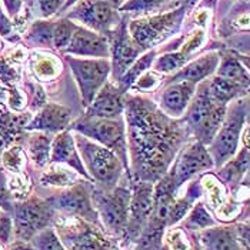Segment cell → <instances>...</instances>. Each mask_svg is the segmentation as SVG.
<instances>
[{
  "instance_id": "8fae6325",
  "label": "cell",
  "mask_w": 250,
  "mask_h": 250,
  "mask_svg": "<svg viewBox=\"0 0 250 250\" xmlns=\"http://www.w3.org/2000/svg\"><path fill=\"white\" fill-rule=\"evenodd\" d=\"M213 166L214 163H213L212 156L209 153V150L205 147V145L200 142H194L192 145H189L183 150V153L180 154V157L174 163L170 174L173 177L176 186L179 188L188 180L193 179L196 174L210 170Z\"/></svg>"
},
{
  "instance_id": "e575fe53",
  "label": "cell",
  "mask_w": 250,
  "mask_h": 250,
  "mask_svg": "<svg viewBox=\"0 0 250 250\" xmlns=\"http://www.w3.org/2000/svg\"><path fill=\"white\" fill-rule=\"evenodd\" d=\"M35 246L38 250H66L60 243L56 233L52 229H44L35 236Z\"/></svg>"
},
{
  "instance_id": "277c9868",
  "label": "cell",
  "mask_w": 250,
  "mask_h": 250,
  "mask_svg": "<svg viewBox=\"0 0 250 250\" xmlns=\"http://www.w3.org/2000/svg\"><path fill=\"white\" fill-rule=\"evenodd\" d=\"M248 99H239L231 104L229 112L226 110L223 123L213 137L209 150L216 166H223L236 153L240 142V133L248 117Z\"/></svg>"
},
{
  "instance_id": "f35d334b",
  "label": "cell",
  "mask_w": 250,
  "mask_h": 250,
  "mask_svg": "<svg viewBox=\"0 0 250 250\" xmlns=\"http://www.w3.org/2000/svg\"><path fill=\"white\" fill-rule=\"evenodd\" d=\"M159 76L153 73V72H145L142 76L139 77L137 80L135 82V84L132 87L135 89H139L140 92H150L157 87L159 84Z\"/></svg>"
},
{
  "instance_id": "44dd1931",
  "label": "cell",
  "mask_w": 250,
  "mask_h": 250,
  "mask_svg": "<svg viewBox=\"0 0 250 250\" xmlns=\"http://www.w3.org/2000/svg\"><path fill=\"white\" fill-rule=\"evenodd\" d=\"M200 242L205 250H237L236 236L230 228L206 229L200 233Z\"/></svg>"
},
{
  "instance_id": "d4e9b609",
  "label": "cell",
  "mask_w": 250,
  "mask_h": 250,
  "mask_svg": "<svg viewBox=\"0 0 250 250\" xmlns=\"http://www.w3.org/2000/svg\"><path fill=\"white\" fill-rule=\"evenodd\" d=\"M220 60H222V63L217 69V76L229 79V80H233V82L240 83L248 87L249 75H248V70L245 69V66L242 64V62L230 53L223 55Z\"/></svg>"
},
{
  "instance_id": "d6a6232c",
  "label": "cell",
  "mask_w": 250,
  "mask_h": 250,
  "mask_svg": "<svg viewBox=\"0 0 250 250\" xmlns=\"http://www.w3.org/2000/svg\"><path fill=\"white\" fill-rule=\"evenodd\" d=\"M1 163L10 173H20L26 163V154L19 146H12L1 153Z\"/></svg>"
},
{
  "instance_id": "f546056e",
  "label": "cell",
  "mask_w": 250,
  "mask_h": 250,
  "mask_svg": "<svg viewBox=\"0 0 250 250\" xmlns=\"http://www.w3.org/2000/svg\"><path fill=\"white\" fill-rule=\"evenodd\" d=\"M248 167H249V150L246 146L236 159L229 162L228 167L222 172V176L225 177L226 182L237 183L242 179V176L246 173Z\"/></svg>"
},
{
  "instance_id": "4dcf8cb0",
  "label": "cell",
  "mask_w": 250,
  "mask_h": 250,
  "mask_svg": "<svg viewBox=\"0 0 250 250\" xmlns=\"http://www.w3.org/2000/svg\"><path fill=\"white\" fill-rule=\"evenodd\" d=\"M189 58L186 55H183L182 52H170L160 58L154 59L153 67L159 73H170V72L180 70L186 64Z\"/></svg>"
},
{
  "instance_id": "9c48e42d",
  "label": "cell",
  "mask_w": 250,
  "mask_h": 250,
  "mask_svg": "<svg viewBox=\"0 0 250 250\" xmlns=\"http://www.w3.org/2000/svg\"><path fill=\"white\" fill-rule=\"evenodd\" d=\"M50 219L52 206L36 197L15 206V229L21 240H29L44 230Z\"/></svg>"
},
{
  "instance_id": "3957f363",
  "label": "cell",
  "mask_w": 250,
  "mask_h": 250,
  "mask_svg": "<svg viewBox=\"0 0 250 250\" xmlns=\"http://www.w3.org/2000/svg\"><path fill=\"white\" fill-rule=\"evenodd\" d=\"M188 9L189 7L182 4L179 9L169 10L162 15L133 20L129 24V35L142 52L146 49L150 50V47L173 36L179 30Z\"/></svg>"
},
{
  "instance_id": "ac0fdd59",
  "label": "cell",
  "mask_w": 250,
  "mask_h": 250,
  "mask_svg": "<svg viewBox=\"0 0 250 250\" xmlns=\"http://www.w3.org/2000/svg\"><path fill=\"white\" fill-rule=\"evenodd\" d=\"M50 160L59 165L64 163L73 167L77 173L83 174L86 179H90L82 162V157L77 153L75 140L70 132H62L55 137V140L52 142V149H50Z\"/></svg>"
},
{
  "instance_id": "ba28073f",
  "label": "cell",
  "mask_w": 250,
  "mask_h": 250,
  "mask_svg": "<svg viewBox=\"0 0 250 250\" xmlns=\"http://www.w3.org/2000/svg\"><path fill=\"white\" fill-rule=\"evenodd\" d=\"M130 192L125 188H116L104 192H93V203L100 213L107 229L116 231L126 230L129 220Z\"/></svg>"
},
{
  "instance_id": "f1b7e54d",
  "label": "cell",
  "mask_w": 250,
  "mask_h": 250,
  "mask_svg": "<svg viewBox=\"0 0 250 250\" xmlns=\"http://www.w3.org/2000/svg\"><path fill=\"white\" fill-rule=\"evenodd\" d=\"M76 180V174L72 170L59 166H52L47 172L42 174V185L44 186H58V188H63V186H69L73 185V182Z\"/></svg>"
},
{
  "instance_id": "5b68a950",
  "label": "cell",
  "mask_w": 250,
  "mask_h": 250,
  "mask_svg": "<svg viewBox=\"0 0 250 250\" xmlns=\"http://www.w3.org/2000/svg\"><path fill=\"white\" fill-rule=\"evenodd\" d=\"M72 129L79 135L86 136L99 145L110 149L127 166V140L126 127L122 120L84 116L72 125Z\"/></svg>"
},
{
  "instance_id": "ffe728a7",
  "label": "cell",
  "mask_w": 250,
  "mask_h": 250,
  "mask_svg": "<svg viewBox=\"0 0 250 250\" xmlns=\"http://www.w3.org/2000/svg\"><path fill=\"white\" fill-rule=\"evenodd\" d=\"M219 62H220V55L216 52H209V53L203 55L202 58L193 60L192 63H189L183 69H180V72H177L172 77V80L173 82H189L193 84L200 83L217 69Z\"/></svg>"
},
{
  "instance_id": "c3c4849f",
  "label": "cell",
  "mask_w": 250,
  "mask_h": 250,
  "mask_svg": "<svg viewBox=\"0 0 250 250\" xmlns=\"http://www.w3.org/2000/svg\"><path fill=\"white\" fill-rule=\"evenodd\" d=\"M0 250H3V246H1V243H0Z\"/></svg>"
},
{
  "instance_id": "5bb4252c",
  "label": "cell",
  "mask_w": 250,
  "mask_h": 250,
  "mask_svg": "<svg viewBox=\"0 0 250 250\" xmlns=\"http://www.w3.org/2000/svg\"><path fill=\"white\" fill-rule=\"evenodd\" d=\"M152 210H153V186L150 182H140L136 185L133 194H130V202H129L130 220H127L126 231L136 236L147 223Z\"/></svg>"
},
{
  "instance_id": "ab89813d",
  "label": "cell",
  "mask_w": 250,
  "mask_h": 250,
  "mask_svg": "<svg viewBox=\"0 0 250 250\" xmlns=\"http://www.w3.org/2000/svg\"><path fill=\"white\" fill-rule=\"evenodd\" d=\"M12 194L9 192V188H7V179H6V174L0 170V208H3L4 210H12Z\"/></svg>"
},
{
  "instance_id": "7dc6e473",
  "label": "cell",
  "mask_w": 250,
  "mask_h": 250,
  "mask_svg": "<svg viewBox=\"0 0 250 250\" xmlns=\"http://www.w3.org/2000/svg\"><path fill=\"white\" fill-rule=\"evenodd\" d=\"M199 0H183V6H186V7H192L193 4H196Z\"/></svg>"
},
{
  "instance_id": "4fadbf2b",
  "label": "cell",
  "mask_w": 250,
  "mask_h": 250,
  "mask_svg": "<svg viewBox=\"0 0 250 250\" xmlns=\"http://www.w3.org/2000/svg\"><path fill=\"white\" fill-rule=\"evenodd\" d=\"M64 53L76 55V56H86V58L106 59L110 55L109 42L102 35L86 27L76 26L72 38L69 40Z\"/></svg>"
},
{
  "instance_id": "30bf717a",
  "label": "cell",
  "mask_w": 250,
  "mask_h": 250,
  "mask_svg": "<svg viewBox=\"0 0 250 250\" xmlns=\"http://www.w3.org/2000/svg\"><path fill=\"white\" fill-rule=\"evenodd\" d=\"M69 19L83 21L99 35H109L120 23L116 7L106 0H82L69 15Z\"/></svg>"
},
{
  "instance_id": "f6af8a7d",
  "label": "cell",
  "mask_w": 250,
  "mask_h": 250,
  "mask_svg": "<svg viewBox=\"0 0 250 250\" xmlns=\"http://www.w3.org/2000/svg\"><path fill=\"white\" fill-rule=\"evenodd\" d=\"M10 32H12V23L0 10V35L7 36V35H10Z\"/></svg>"
},
{
  "instance_id": "2e32d148",
  "label": "cell",
  "mask_w": 250,
  "mask_h": 250,
  "mask_svg": "<svg viewBox=\"0 0 250 250\" xmlns=\"http://www.w3.org/2000/svg\"><path fill=\"white\" fill-rule=\"evenodd\" d=\"M123 93L110 83H104V86L96 93L92 103L87 106V116L103 117V119H115L125 110Z\"/></svg>"
},
{
  "instance_id": "d590c367",
  "label": "cell",
  "mask_w": 250,
  "mask_h": 250,
  "mask_svg": "<svg viewBox=\"0 0 250 250\" xmlns=\"http://www.w3.org/2000/svg\"><path fill=\"white\" fill-rule=\"evenodd\" d=\"M206 186V190H209V202L213 205V208L216 206H222L223 205V199H225V190H223V186L216 182L212 177H208V183H205Z\"/></svg>"
},
{
  "instance_id": "8d00e7d4",
  "label": "cell",
  "mask_w": 250,
  "mask_h": 250,
  "mask_svg": "<svg viewBox=\"0 0 250 250\" xmlns=\"http://www.w3.org/2000/svg\"><path fill=\"white\" fill-rule=\"evenodd\" d=\"M167 245L170 246V250H190V243L188 242L183 230L173 229L167 233L166 236Z\"/></svg>"
},
{
  "instance_id": "484cf974",
  "label": "cell",
  "mask_w": 250,
  "mask_h": 250,
  "mask_svg": "<svg viewBox=\"0 0 250 250\" xmlns=\"http://www.w3.org/2000/svg\"><path fill=\"white\" fill-rule=\"evenodd\" d=\"M53 26H55V21H44V20L35 21L27 32L26 40L35 46L52 47L53 46Z\"/></svg>"
},
{
  "instance_id": "1f68e13d",
  "label": "cell",
  "mask_w": 250,
  "mask_h": 250,
  "mask_svg": "<svg viewBox=\"0 0 250 250\" xmlns=\"http://www.w3.org/2000/svg\"><path fill=\"white\" fill-rule=\"evenodd\" d=\"M76 24L70 19H60L53 26V46L59 50H64L72 38Z\"/></svg>"
},
{
  "instance_id": "52a82bcc",
  "label": "cell",
  "mask_w": 250,
  "mask_h": 250,
  "mask_svg": "<svg viewBox=\"0 0 250 250\" xmlns=\"http://www.w3.org/2000/svg\"><path fill=\"white\" fill-rule=\"evenodd\" d=\"M73 76L76 79L84 106H89L96 93L104 86L110 73V63L107 59L66 58Z\"/></svg>"
},
{
  "instance_id": "4316f807",
  "label": "cell",
  "mask_w": 250,
  "mask_h": 250,
  "mask_svg": "<svg viewBox=\"0 0 250 250\" xmlns=\"http://www.w3.org/2000/svg\"><path fill=\"white\" fill-rule=\"evenodd\" d=\"M170 0H125L123 4H120V12H129L142 16L156 15L159 13L165 6H167Z\"/></svg>"
},
{
  "instance_id": "8992f818",
  "label": "cell",
  "mask_w": 250,
  "mask_h": 250,
  "mask_svg": "<svg viewBox=\"0 0 250 250\" xmlns=\"http://www.w3.org/2000/svg\"><path fill=\"white\" fill-rule=\"evenodd\" d=\"M76 143L83 157L82 162L86 165L92 179L103 185L106 190L113 189L123 169L122 160L117 157V154L102 145L90 142L82 135L76 136Z\"/></svg>"
},
{
  "instance_id": "836d02e7",
  "label": "cell",
  "mask_w": 250,
  "mask_h": 250,
  "mask_svg": "<svg viewBox=\"0 0 250 250\" xmlns=\"http://www.w3.org/2000/svg\"><path fill=\"white\" fill-rule=\"evenodd\" d=\"M214 225H216V222L213 220V217L209 214V212L206 210V208L202 203H197L194 206V209L189 214L188 220L185 222V226L188 229H192V230L206 229V228H210Z\"/></svg>"
},
{
  "instance_id": "e0dca14e",
  "label": "cell",
  "mask_w": 250,
  "mask_h": 250,
  "mask_svg": "<svg viewBox=\"0 0 250 250\" xmlns=\"http://www.w3.org/2000/svg\"><path fill=\"white\" fill-rule=\"evenodd\" d=\"M70 116H72L70 109L58 104V103H49L26 126V129L47 132V133L62 132L67 127V125L70 122Z\"/></svg>"
},
{
  "instance_id": "603a6c76",
  "label": "cell",
  "mask_w": 250,
  "mask_h": 250,
  "mask_svg": "<svg viewBox=\"0 0 250 250\" xmlns=\"http://www.w3.org/2000/svg\"><path fill=\"white\" fill-rule=\"evenodd\" d=\"M202 188H200V183H196L193 182L192 185L188 188L186 194L183 197H179V199H174L172 206H170V210L167 214V222L166 225L167 226H173L176 223H179L188 213L192 209V206L194 205V202L200 197L202 194Z\"/></svg>"
},
{
  "instance_id": "9a60e30c",
  "label": "cell",
  "mask_w": 250,
  "mask_h": 250,
  "mask_svg": "<svg viewBox=\"0 0 250 250\" xmlns=\"http://www.w3.org/2000/svg\"><path fill=\"white\" fill-rule=\"evenodd\" d=\"M52 208L59 209L67 214H77L95 222V210L90 202V193L83 186L79 185L63 193H59L50 199Z\"/></svg>"
},
{
  "instance_id": "6da1fadb",
  "label": "cell",
  "mask_w": 250,
  "mask_h": 250,
  "mask_svg": "<svg viewBox=\"0 0 250 250\" xmlns=\"http://www.w3.org/2000/svg\"><path fill=\"white\" fill-rule=\"evenodd\" d=\"M126 119L133 173L140 182H153L166 173L185 139L183 129L143 99L127 104Z\"/></svg>"
},
{
  "instance_id": "7a4b0ae2",
  "label": "cell",
  "mask_w": 250,
  "mask_h": 250,
  "mask_svg": "<svg viewBox=\"0 0 250 250\" xmlns=\"http://www.w3.org/2000/svg\"><path fill=\"white\" fill-rule=\"evenodd\" d=\"M188 107V127L197 137V142L203 145H210L213 137L223 123L228 104L214 100L209 93L208 82H205L197 87V93L193 99V103Z\"/></svg>"
},
{
  "instance_id": "d6986e66",
  "label": "cell",
  "mask_w": 250,
  "mask_h": 250,
  "mask_svg": "<svg viewBox=\"0 0 250 250\" xmlns=\"http://www.w3.org/2000/svg\"><path fill=\"white\" fill-rule=\"evenodd\" d=\"M196 90V84L189 82H176L169 86L162 95V110L170 117L182 116L188 106L190 104L193 93Z\"/></svg>"
},
{
  "instance_id": "681fc988",
  "label": "cell",
  "mask_w": 250,
  "mask_h": 250,
  "mask_svg": "<svg viewBox=\"0 0 250 250\" xmlns=\"http://www.w3.org/2000/svg\"><path fill=\"white\" fill-rule=\"evenodd\" d=\"M163 250H167V249H166V248H165V249H163Z\"/></svg>"
},
{
  "instance_id": "b9f144b4",
  "label": "cell",
  "mask_w": 250,
  "mask_h": 250,
  "mask_svg": "<svg viewBox=\"0 0 250 250\" xmlns=\"http://www.w3.org/2000/svg\"><path fill=\"white\" fill-rule=\"evenodd\" d=\"M64 0H39V7L43 18H50L63 6Z\"/></svg>"
},
{
  "instance_id": "74e56055",
  "label": "cell",
  "mask_w": 250,
  "mask_h": 250,
  "mask_svg": "<svg viewBox=\"0 0 250 250\" xmlns=\"http://www.w3.org/2000/svg\"><path fill=\"white\" fill-rule=\"evenodd\" d=\"M35 72L40 79H50L58 75V64L52 59H42L35 64Z\"/></svg>"
},
{
  "instance_id": "83f0119b",
  "label": "cell",
  "mask_w": 250,
  "mask_h": 250,
  "mask_svg": "<svg viewBox=\"0 0 250 250\" xmlns=\"http://www.w3.org/2000/svg\"><path fill=\"white\" fill-rule=\"evenodd\" d=\"M50 149H52V139L47 135L36 133L32 136L29 142V152L33 162L38 166H44L50 160Z\"/></svg>"
},
{
  "instance_id": "60d3db41",
  "label": "cell",
  "mask_w": 250,
  "mask_h": 250,
  "mask_svg": "<svg viewBox=\"0 0 250 250\" xmlns=\"http://www.w3.org/2000/svg\"><path fill=\"white\" fill-rule=\"evenodd\" d=\"M203 40H205V32H202V30L194 32L192 36L188 39V42H186V43H183V49H182L180 52H182L183 55L189 56V55L193 53L196 49H199V47H200V44L203 43Z\"/></svg>"
},
{
  "instance_id": "cb8c5ba5",
  "label": "cell",
  "mask_w": 250,
  "mask_h": 250,
  "mask_svg": "<svg viewBox=\"0 0 250 250\" xmlns=\"http://www.w3.org/2000/svg\"><path fill=\"white\" fill-rule=\"evenodd\" d=\"M154 58H156V50L152 49L147 53H145L139 60H135L132 63V66L119 79V86H117L119 90L122 93L127 92V89H130L135 84L136 80L142 76L145 72H147V69L153 64Z\"/></svg>"
},
{
  "instance_id": "bcb514c9",
  "label": "cell",
  "mask_w": 250,
  "mask_h": 250,
  "mask_svg": "<svg viewBox=\"0 0 250 250\" xmlns=\"http://www.w3.org/2000/svg\"><path fill=\"white\" fill-rule=\"evenodd\" d=\"M10 250H33L29 245H26V243H16V245H13Z\"/></svg>"
},
{
  "instance_id": "7402d4cb",
  "label": "cell",
  "mask_w": 250,
  "mask_h": 250,
  "mask_svg": "<svg viewBox=\"0 0 250 250\" xmlns=\"http://www.w3.org/2000/svg\"><path fill=\"white\" fill-rule=\"evenodd\" d=\"M208 87H209L210 96L223 104H228L236 97H242L243 93H246V90H248L246 86L220 76H216L212 82H209Z\"/></svg>"
},
{
  "instance_id": "7bdbcfd3",
  "label": "cell",
  "mask_w": 250,
  "mask_h": 250,
  "mask_svg": "<svg viewBox=\"0 0 250 250\" xmlns=\"http://www.w3.org/2000/svg\"><path fill=\"white\" fill-rule=\"evenodd\" d=\"M12 234V219L9 216L0 217V242H9Z\"/></svg>"
},
{
  "instance_id": "ee69618b",
  "label": "cell",
  "mask_w": 250,
  "mask_h": 250,
  "mask_svg": "<svg viewBox=\"0 0 250 250\" xmlns=\"http://www.w3.org/2000/svg\"><path fill=\"white\" fill-rule=\"evenodd\" d=\"M3 1H4V6H6L7 12H9L12 16H15V15L19 13L20 7H21V3H23V0H3Z\"/></svg>"
},
{
  "instance_id": "7c38bea8",
  "label": "cell",
  "mask_w": 250,
  "mask_h": 250,
  "mask_svg": "<svg viewBox=\"0 0 250 250\" xmlns=\"http://www.w3.org/2000/svg\"><path fill=\"white\" fill-rule=\"evenodd\" d=\"M127 19H123L115 29L107 35L110 36L109 49L112 53L113 77L119 80L120 76L132 66L136 58L142 53L140 47L132 40L127 32Z\"/></svg>"
}]
</instances>
